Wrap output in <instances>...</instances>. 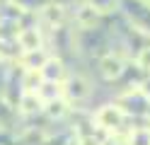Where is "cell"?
<instances>
[{"instance_id": "3957f363", "label": "cell", "mask_w": 150, "mask_h": 145, "mask_svg": "<svg viewBox=\"0 0 150 145\" xmlns=\"http://www.w3.org/2000/svg\"><path fill=\"white\" fill-rule=\"evenodd\" d=\"M99 19H102V12L92 3H85V5L75 7V24H78L82 32H92Z\"/></svg>"}, {"instance_id": "4fadbf2b", "label": "cell", "mask_w": 150, "mask_h": 145, "mask_svg": "<svg viewBox=\"0 0 150 145\" xmlns=\"http://www.w3.org/2000/svg\"><path fill=\"white\" fill-rule=\"evenodd\" d=\"M143 3H145V5H148V7H150V0H143Z\"/></svg>"}, {"instance_id": "30bf717a", "label": "cell", "mask_w": 150, "mask_h": 145, "mask_svg": "<svg viewBox=\"0 0 150 145\" xmlns=\"http://www.w3.org/2000/svg\"><path fill=\"white\" fill-rule=\"evenodd\" d=\"M65 111V102H61V99H56V102H49V114L51 116H63Z\"/></svg>"}, {"instance_id": "8fae6325", "label": "cell", "mask_w": 150, "mask_h": 145, "mask_svg": "<svg viewBox=\"0 0 150 145\" xmlns=\"http://www.w3.org/2000/svg\"><path fill=\"white\" fill-rule=\"evenodd\" d=\"M75 145H102V140H97L95 135H85V138H78Z\"/></svg>"}, {"instance_id": "7a4b0ae2", "label": "cell", "mask_w": 150, "mask_h": 145, "mask_svg": "<svg viewBox=\"0 0 150 145\" xmlns=\"http://www.w3.org/2000/svg\"><path fill=\"white\" fill-rule=\"evenodd\" d=\"M99 73L104 80H119L126 73V61L119 53H107L99 58Z\"/></svg>"}, {"instance_id": "9c48e42d", "label": "cell", "mask_w": 150, "mask_h": 145, "mask_svg": "<svg viewBox=\"0 0 150 145\" xmlns=\"http://www.w3.org/2000/svg\"><path fill=\"white\" fill-rule=\"evenodd\" d=\"M39 106H41V102H39V97H36V94H27L24 99H22V109L24 111H36Z\"/></svg>"}, {"instance_id": "277c9868", "label": "cell", "mask_w": 150, "mask_h": 145, "mask_svg": "<svg viewBox=\"0 0 150 145\" xmlns=\"http://www.w3.org/2000/svg\"><path fill=\"white\" fill-rule=\"evenodd\" d=\"M90 92H92V90H90V82H87L82 75L70 77V80L65 82V87H63V94L68 97L70 102H82V99H87Z\"/></svg>"}, {"instance_id": "52a82bcc", "label": "cell", "mask_w": 150, "mask_h": 145, "mask_svg": "<svg viewBox=\"0 0 150 145\" xmlns=\"http://www.w3.org/2000/svg\"><path fill=\"white\" fill-rule=\"evenodd\" d=\"M44 17L49 19V24L56 29V24H61V22H63V7H58V5H49V7H44Z\"/></svg>"}, {"instance_id": "5bb4252c", "label": "cell", "mask_w": 150, "mask_h": 145, "mask_svg": "<svg viewBox=\"0 0 150 145\" xmlns=\"http://www.w3.org/2000/svg\"><path fill=\"white\" fill-rule=\"evenodd\" d=\"M148 138H150V128H148Z\"/></svg>"}, {"instance_id": "6da1fadb", "label": "cell", "mask_w": 150, "mask_h": 145, "mask_svg": "<svg viewBox=\"0 0 150 145\" xmlns=\"http://www.w3.org/2000/svg\"><path fill=\"white\" fill-rule=\"evenodd\" d=\"M95 121L99 128L104 131H111V133H121V126L126 121V114L121 111L119 104H104L99 106V111L95 114Z\"/></svg>"}, {"instance_id": "5b68a950", "label": "cell", "mask_w": 150, "mask_h": 145, "mask_svg": "<svg viewBox=\"0 0 150 145\" xmlns=\"http://www.w3.org/2000/svg\"><path fill=\"white\" fill-rule=\"evenodd\" d=\"M63 73H65V68H63V61H58V58H49L41 68V77L46 82H58Z\"/></svg>"}, {"instance_id": "7c38bea8", "label": "cell", "mask_w": 150, "mask_h": 145, "mask_svg": "<svg viewBox=\"0 0 150 145\" xmlns=\"http://www.w3.org/2000/svg\"><path fill=\"white\" fill-rule=\"evenodd\" d=\"M140 90H143V94H145L148 99H150V77H148V80H143V82H140Z\"/></svg>"}, {"instance_id": "ba28073f", "label": "cell", "mask_w": 150, "mask_h": 145, "mask_svg": "<svg viewBox=\"0 0 150 145\" xmlns=\"http://www.w3.org/2000/svg\"><path fill=\"white\" fill-rule=\"evenodd\" d=\"M136 68H140L143 73H150V44L143 46L136 56Z\"/></svg>"}, {"instance_id": "8992f818", "label": "cell", "mask_w": 150, "mask_h": 145, "mask_svg": "<svg viewBox=\"0 0 150 145\" xmlns=\"http://www.w3.org/2000/svg\"><path fill=\"white\" fill-rule=\"evenodd\" d=\"M39 44H41V36H39L36 29H24V32L20 34V46L27 53L29 51H39Z\"/></svg>"}]
</instances>
